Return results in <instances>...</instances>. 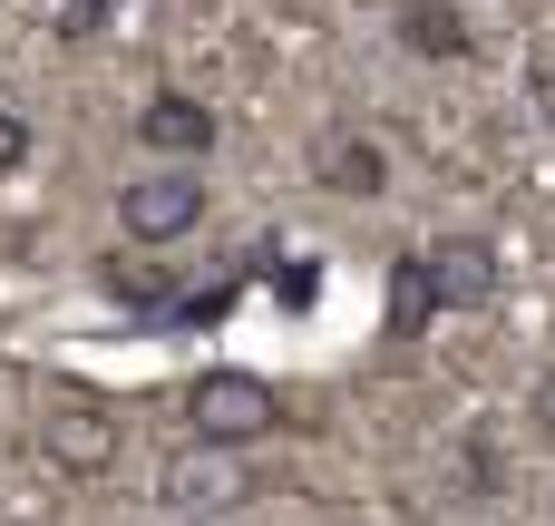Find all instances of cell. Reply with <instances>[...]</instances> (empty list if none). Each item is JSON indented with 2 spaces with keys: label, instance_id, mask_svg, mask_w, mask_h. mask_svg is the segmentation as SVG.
I'll return each instance as SVG.
<instances>
[{
  "label": "cell",
  "instance_id": "obj_1",
  "mask_svg": "<svg viewBox=\"0 0 555 526\" xmlns=\"http://www.w3.org/2000/svg\"><path fill=\"white\" fill-rule=\"evenodd\" d=\"M263 488H273V478L254 469V449H215V439H185V449L156 469V508L176 526H224V517H244Z\"/></svg>",
  "mask_w": 555,
  "mask_h": 526
},
{
  "label": "cell",
  "instance_id": "obj_2",
  "mask_svg": "<svg viewBox=\"0 0 555 526\" xmlns=\"http://www.w3.org/2000/svg\"><path fill=\"white\" fill-rule=\"evenodd\" d=\"M273 429H283V390H273L263 371L215 361V371H195V381H185V439H215V449H263Z\"/></svg>",
  "mask_w": 555,
  "mask_h": 526
},
{
  "label": "cell",
  "instance_id": "obj_3",
  "mask_svg": "<svg viewBox=\"0 0 555 526\" xmlns=\"http://www.w3.org/2000/svg\"><path fill=\"white\" fill-rule=\"evenodd\" d=\"M205 176L195 166H146V176H127L117 185V234L127 244H185L195 224H205Z\"/></svg>",
  "mask_w": 555,
  "mask_h": 526
},
{
  "label": "cell",
  "instance_id": "obj_4",
  "mask_svg": "<svg viewBox=\"0 0 555 526\" xmlns=\"http://www.w3.org/2000/svg\"><path fill=\"white\" fill-rule=\"evenodd\" d=\"M117 449H127V429H117L107 400H49V420H39V459H49L59 478H107Z\"/></svg>",
  "mask_w": 555,
  "mask_h": 526
},
{
  "label": "cell",
  "instance_id": "obj_5",
  "mask_svg": "<svg viewBox=\"0 0 555 526\" xmlns=\"http://www.w3.org/2000/svg\"><path fill=\"white\" fill-rule=\"evenodd\" d=\"M215 137H224V117H215L205 98H185V88H156V98L137 107V146H146L156 166H205Z\"/></svg>",
  "mask_w": 555,
  "mask_h": 526
},
{
  "label": "cell",
  "instance_id": "obj_6",
  "mask_svg": "<svg viewBox=\"0 0 555 526\" xmlns=\"http://www.w3.org/2000/svg\"><path fill=\"white\" fill-rule=\"evenodd\" d=\"M420 273H429V303H439V312H488V303H498V244H488V234H439V244H420Z\"/></svg>",
  "mask_w": 555,
  "mask_h": 526
},
{
  "label": "cell",
  "instance_id": "obj_7",
  "mask_svg": "<svg viewBox=\"0 0 555 526\" xmlns=\"http://www.w3.org/2000/svg\"><path fill=\"white\" fill-rule=\"evenodd\" d=\"M390 29H400V49H410V59H439V68H449V59H478V29H468V10H459V0H400V20H390Z\"/></svg>",
  "mask_w": 555,
  "mask_h": 526
},
{
  "label": "cell",
  "instance_id": "obj_8",
  "mask_svg": "<svg viewBox=\"0 0 555 526\" xmlns=\"http://www.w3.org/2000/svg\"><path fill=\"white\" fill-rule=\"evenodd\" d=\"M312 176H322L332 195H380V185H390V156H380V137H361V127H332V137L312 146Z\"/></svg>",
  "mask_w": 555,
  "mask_h": 526
},
{
  "label": "cell",
  "instance_id": "obj_9",
  "mask_svg": "<svg viewBox=\"0 0 555 526\" xmlns=\"http://www.w3.org/2000/svg\"><path fill=\"white\" fill-rule=\"evenodd\" d=\"M429 322H439L429 273H420V254H400V264H390V342L410 351V342H429Z\"/></svg>",
  "mask_w": 555,
  "mask_h": 526
},
{
  "label": "cell",
  "instance_id": "obj_10",
  "mask_svg": "<svg viewBox=\"0 0 555 526\" xmlns=\"http://www.w3.org/2000/svg\"><path fill=\"white\" fill-rule=\"evenodd\" d=\"M273 293H283V312H312V293H322V264H302V254H283V273H273Z\"/></svg>",
  "mask_w": 555,
  "mask_h": 526
},
{
  "label": "cell",
  "instance_id": "obj_11",
  "mask_svg": "<svg viewBox=\"0 0 555 526\" xmlns=\"http://www.w3.org/2000/svg\"><path fill=\"white\" fill-rule=\"evenodd\" d=\"M459 478H468V498H498V478H507V469H498V449H488V439H468V449H459Z\"/></svg>",
  "mask_w": 555,
  "mask_h": 526
},
{
  "label": "cell",
  "instance_id": "obj_12",
  "mask_svg": "<svg viewBox=\"0 0 555 526\" xmlns=\"http://www.w3.org/2000/svg\"><path fill=\"white\" fill-rule=\"evenodd\" d=\"M59 39H78V49L107 39V0H68V10H59Z\"/></svg>",
  "mask_w": 555,
  "mask_h": 526
},
{
  "label": "cell",
  "instance_id": "obj_13",
  "mask_svg": "<svg viewBox=\"0 0 555 526\" xmlns=\"http://www.w3.org/2000/svg\"><path fill=\"white\" fill-rule=\"evenodd\" d=\"M20 166H29V117L0 107V176H20Z\"/></svg>",
  "mask_w": 555,
  "mask_h": 526
},
{
  "label": "cell",
  "instance_id": "obj_14",
  "mask_svg": "<svg viewBox=\"0 0 555 526\" xmlns=\"http://www.w3.org/2000/svg\"><path fill=\"white\" fill-rule=\"evenodd\" d=\"M527 429L555 449V371H537V390H527Z\"/></svg>",
  "mask_w": 555,
  "mask_h": 526
}]
</instances>
